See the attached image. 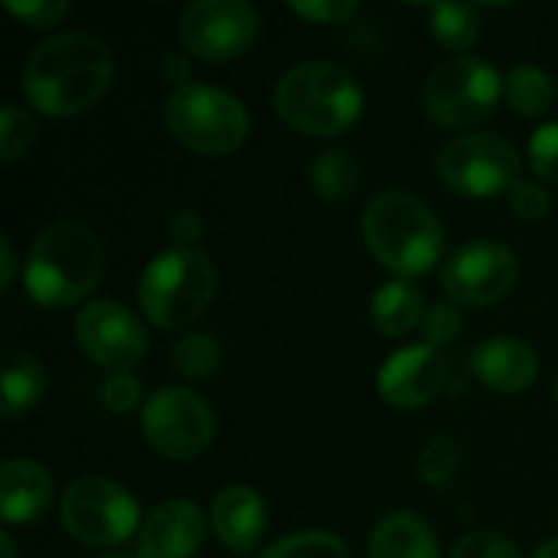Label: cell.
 <instances>
[{"instance_id": "obj_1", "label": "cell", "mask_w": 558, "mask_h": 558, "mask_svg": "<svg viewBox=\"0 0 558 558\" xmlns=\"http://www.w3.org/2000/svg\"><path fill=\"white\" fill-rule=\"evenodd\" d=\"M114 78L111 49L92 33L43 39L23 65V95L46 118H72L101 101Z\"/></svg>"}, {"instance_id": "obj_2", "label": "cell", "mask_w": 558, "mask_h": 558, "mask_svg": "<svg viewBox=\"0 0 558 558\" xmlns=\"http://www.w3.org/2000/svg\"><path fill=\"white\" fill-rule=\"evenodd\" d=\"M105 275V242L82 222L46 226L26 258V291L43 307H72Z\"/></svg>"}, {"instance_id": "obj_3", "label": "cell", "mask_w": 558, "mask_h": 558, "mask_svg": "<svg viewBox=\"0 0 558 558\" xmlns=\"http://www.w3.org/2000/svg\"><path fill=\"white\" fill-rule=\"evenodd\" d=\"M363 239L376 262L402 281L428 275L445 248V232L435 213L402 190L373 196L363 213Z\"/></svg>"}, {"instance_id": "obj_4", "label": "cell", "mask_w": 558, "mask_h": 558, "mask_svg": "<svg viewBox=\"0 0 558 558\" xmlns=\"http://www.w3.org/2000/svg\"><path fill=\"white\" fill-rule=\"evenodd\" d=\"M275 111L301 134L333 137L360 118L363 88L337 62H301L278 78Z\"/></svg>"}, {"instance_id": "obj_5", "label": "cell", "mask_w": 558, "mask_h": 558, "mask_svg": "<svg viewBox=\"0 0 558 558\" xmlns=\"http://www.w3.org/2000/svg\"><path fill=\"white\" fill-rule=\"evenodd\" d=\"M216 294V268L199 248H167L141 275L137 301L160 330L190 327L206 314Z\"/></svg>"}, {"instance_id": "obj_6", "label": "cell", "mask_w": 558, "mask_h": 558, "mask_svg": "<svg viewBox=\"0 0 558 558\" xmlns=\"http://www.w3.org/2000/svg\"><path fill=\"white\" fill-rule=\"evenodd\" d=\"M167 128L183 147L206 157H222L245 141L248 111L226 88L190 82L173 88L167 101Z\"/></svg>"}, {"instance_id": "obj_7", "label": "cell", "mask_w": 558, "mask_h": 558, "mask_svg": "<svg viewBox=\"0 0 558 558\" xmlns=\"http://www.w3.org/2000/svg\"><path fill=\"white\" fill-rule=\"evenodd\" d=\"M504 92L497 69L477 56H454L435 65L422 85V105L445 128H471L484 121Z\"/></svg>"}, {"instance_id": "obj_8", "label": "cell", "mask_w": 558, "mask_h": 558, "mask_svg": "<svg viewBox=\"0 0 558 558\" xmlns=\"http://www.w3.org/2000/svg\"><path fill=\"white\" fill-rule=\"evenodd\" d=\"M62 526L92 549L121 546L137 530V500L108 477L72 481L59 504Z\"/></svg>"}, {"instance_id": "obj_9", "label": "cell", "mask_w": 558, "mask_h": 558, "mask_svg": "<svg viewBox=\"0 0 558 558\" xmlns=\"http://www.w3.org/2000/svg\"><path fill=\"white\" fill-rule=\"evenodd\" d=\"M438 177L464 196H497L520 183V154L497 134H461L438 150Z\"/></svg>"}, {"instance_id": "obj_10", "label": "cell", "mask_w": 558, "mask_h": 558, "mask_svg": "<svg viewBox=\"0 0 558 558\" xmlns=\"http://www.w3.org/2000/svg\"><path fill=\"white\" fill-rule=\"evenodd\" d=\"M216 435L213 409L190 389L167 386L154 392L144 405V438L170 461L199 458Z\"/></svg>"}, {"instance_id": "obj_11", "label": "cell", "mask_w": 558, "mask_h": 558, "mask_svg": "<svg viewBox=\"0 0 558 558\" xmlns=\"http://www.w3.org/2000/svg\"><path fill=\"white\" fill-rule=\"evenodd\" d=\"M258 13L245 0H196L180 13V39L203 62H229L248 52Z\"/></svg>"}, {"instance_id": "obj_12", "label": "cell", "mask_w": 558, "mask_h": 558, "mask_svg": "<svg viewBox=\"0 0 558 558\" xmlns=\"http://www.w3.org/2000/svg\"><path fill=\"white\" fill-rule=\"evenodd\" d=\"M520 278V262L504 242H471L458 248L445 265V291L454 304L487 307L504 301Z\"/></svg>"}, {"instance_id": "obj_13", "label": "cell", "mask_w": 558, "mask_h": 558, "mask_svg": "<svg viewBox=\"0 0 558 558\" xmlns=\"http://www.w3.org/2000/svg\"><path fill=\"white\" fill-rule=\"evenodd\" d=\"M75 340L82 353L114 373H128L147 353V333L141 320L118 301H95L75 317Z\"/></svg>"}, {"instance_id": "obj_14", "label": "cell", "mask_w": 558, "mask_h": 558, "mask_svg": "<svg viewBox=\"0 0 558 558\" xmlns=\"http://www.w3.org/2000/svg\"><path fill=\"white\" fill-rule=\"evenodd\" d=\"M379 396L386 405L412 412L435 402L448 383V366L435 347H409L392 353L379 369Z\"/></svg>"}, {"instance_id": "obj_15", "label": "cell", "mask_w": 558, "mask_h": 558, "mask_svg": "<svg viewBox=\"0 0 558 558\" xmlns=\"http://www.w3.org/2000/svg\"><path fill=\"white\" fill-rule=\"evenodd\" d=\"M206 539V517L193 500L160 504L141 526L137 558H193Z\"/></svg>"}, {"instance_id": "obj_16", "label": "cell", "mask_w": 558, "mask_h": 558, "mask_svg": "<svg viewBox=\"0 0 558 558\" xmlns=\"http://www.w3.org/2000/svg\"><path fill=\"white\" fill-rule=\"evenodd\" d=\"M471 369L487 389H494L500 396H517L536 383L539 356L520 337H490L474 347Z\"/></svg>"}, {"instance_id": "obj_17", "label": "cell", "mask_w": 558, "mask_h": 558, "mask_svg": "<svg viewBox=\"0 0 558 558\" xmlns=\"http://www.w3.org/2000/svg\"><path fill=\"white\" fill-rule=\"evenodd\" d=\"M209 526H213L216 539L229 553L245 556L265 536L268 507H265V500H262L258 490L242 487V484H232V487H222L216 494V500L209 507Z\"/></svg>"}, {"instance_id": "obj_18", "label": "cell", "mask_w": 558, "mask_h": 558, "mask_svg": "<svg viewBox=\"0 0 558 558\" xmlns=\"http://www.w3.org/2000/svg\"><path fill=\"white\" fill-rule=\"evenodd\" d=\"M52 504V474L26 458H13L0 471V517L7 526L39 520Z\"/></svg>"}, {"instance_id": "obj_19", "label": "cell", "mask_w": 558, "mask_h": 558, "mask_svg": "<svg viewBox=\"0 0 558 558\" xmlns=\"http://www.w3.org/2000/svg\"><path fill=\"white\" fill-rule=\"evenodd\" d=\"M369 558H438V539L422 517L389 513L369 536Z\"/></svg>"}, {"instance_id": "obj_20", "label": "cell", "mask_w": 558, "mask_h": 558, "mask_svg": "<svg viewBox=\"0 0 558 558\" xmlns=\"http://www.w3.org/2000/svg\"><path fill=\"white\" fill-rule=\"evenodd\" d=\"M0 373H3V383H0L3 418L13 422V418H20L23 412H29L43 399L46 373H43L39 360L23 353V350H7L3 360H0Z\"/></svg>"}, {"instance_id": "obj_21", "label": "cell", "mask_w": 558, "mask_h": 558, "mask_svg": "<svg viewBox=\"0 0 558 558\" xmlns=\"http://www.w3.org/2000/svg\"><path fill=\"white\" fill-rule=\"evenodd\" d=\"M425 320V301L415 284L389 281L373 298V324L386 337H405Z\"/></svg>"}, {"instance_id": "obj_22", "label": "cell", "mask_w": 558, "mask_h": 558, "mask_svg": "<svg viewBox=\"0 0 558 558\" xmlns=\"http://www.w3.org/2000/svg\"><path fill=\"white\" fill-rule=\"evenodd\" d=\"M311 190L327 203H343L360 190V160L350 150H324L307 167Z\"/></svg>"}, {"instance_id": "obj_23", "label": "cell", "mask_w": 558, "mask_h": 558, "mask_svg": "<svg viewBox=\"0 0 558 558\" xmlns=\"http://www.w3.org/2000/svg\"><path fill=\"white\" fill-rule=\"evenodd\" d=\"M504 95L517 114L539 118L556 105V82L539 65H517L504 82Z\"/></svg>"}, {"instance_id": "obj_24", "label": "cell", "mask_w": 558, "mask_h": 558, "mask_svg": "<svg viewBox=\"0 0 558 558\" xmlns=\"http://www.w3.org/2000/svg\"><path fill=\"white\" fill-rule=\"evenodd\" d=\"M432 33L451 52L474 49L481 36V16L471 3H438L432 7Z\"/></svg>"}, {"instance_id": "obj_25", "label": "cell", "mask_w": 558, "mask_h": 558, "mask_svg": "<svg viewBox=\"0 0 558 558\" xmlns=\"http://www.w3.org/2000/svg\"><path fill=\"white\" fill-rule=\"evenodd\" d=\"M173 369L186 379H209L222 366V347L209 333H186L170 350Z\"/></svg>"}, {"instance_id": "obj_26", "label": "cell", "mask_w": 558, "mask_h": 558, "mask_svg": "<svg viewBox=\"0 0 558 558\" xmlns=\"http://www.w3.org/2000/svg\"><path fill=\"white\" fill-rule=\"evenodd\" d=\"M258 558H353L347 543L333 533H294L268 546Z\"/></svg>"}, {"instance_id": "obj_27", "label": "cell", "mask_w": 558, "mask_h": 558, "mask_svg": "<svg viewBox=\"0 0 558 558\" xmlns=\"http://www.w3.org/2000/svg\"><path fill=\"white\" fill-rule=\"evenodd\" d=\"M458 464H461V451H458V441L448 438V435H435L422 454H418V477L432 487H445L454 481L458 474Z\"/></svg>"}, {"instance_id": "obj_28", "label": "cell", "mask_w": 558, "mask_h": 558, "mask_svg": "<svg viewBox=\"0 0 558 558\" xmlns=\"http://www.w3.org/2000/svg\"><path fill=\"white\" fill-rule=\"evenodd\" d=\"M36 137V121L16 108V105H3L0 108V160L13 163Z\"/></svg>"}, {"instance_id": "obj_29", "label": "cell", "mask_w": 558, "mask_h": 558, "mask_svg": "<svg viewBox=\"0 0 558 558\" xmlns=\"http://www.w3.org/2000/svg\"><path fill=\"white\" fill-rule=\"evenodd\" d=\"M530 163L539 173V180L558 186V121L543 124L530 141Z\"/></svg>"}, {"instance_id": "obj_30", "label": "cell", "mask_w": 558, "mask_h": 558, "mask_svg": "<svg viewBox=\"0 0 558 558\" xmlns=\"http://www.w3.org/2000/svg\"><path fill=\"white\" fill-rule=\"evenodd\" d=\"M461 311H458V304H435V307H428L425 311V320H422V333H425V340H428V347H448V343H454L458 340V333H461Z\"/></svg>"}, {"instance_id": "obj_31", "label": "cell", "mask_w": 558, "mask_h": 558, "mask_svg": "<svg viewBox=\"0 0 558 558\" xmlns=\"http://www.w3.org/2000/svg\"><path fill=\"white\" fill-rule=\"evenodd\" d=\"M7 10L23 20L26 26L33 29H46V26H56L69 16V3L65 0H7Z\"/></svg>"}, {"instance_id": "obj_32", "label": "cell", "mask_w": 558, "mask_h": 558, "mask_svg": "<svg viewBox=\"0 0 558 558\" xmlns=\"http://www.w3.org/2000/svg\"><path fill=\"white\" fill-rule=\"evenodd\" d=\"M451 558H523V553L497 533H471L451 549Z\"/></svg>"}, {"instance_id": "obj_33", "label": "cell", "mask_w": 558, "mask_h": 558, "mask_svg": "<svg viewBox=\"0 0 558 558\" xmlns=\"http://www.w3.org/2000/svg\"><path fill=\"white\" fill-rule=\"evenodd\" d=\"M141 402V383L131 373H111L101 383V405L114 415H128Z\"/></svg>"}, {"instance_id": "obj_34", "label": "cell", "mask_w": 558, "mask_h": 558, "mask_svg": "<svg viewBox=\"0 0 558 558\" xmlns=\"http://www.w3.org/2000/svg\"><path fill=\"white\" fill-rule=\"evenodd\" d=\"M510 209L513 216L526 219V222H536L549 213V193L543 183H530V180H520L510 193Z\"/></svg>"}, {"instance_id": "obj_35", "label": "cell", "mask_w": 558, "mask_h": 558, "mask_svg": "<svg viewBox=\"0 0 558 558\" xmlns=\"http://www.w3.org/2000/svg\"><path fill=\"white\" fill-rule=\"evenodd\" d=\"M291 10L304 20H314L324 26H340L356 13V3L353 0H314V3L298 0V3H291Z\"/></svg>"}, {"instance_id": "obj_36", "label": "cell", "mask_w": 558, "mask_h": 558, "mask_svg": "<svg viewBox=\"0 0 558 558\" xmlns=\"http://www.w3.org/2000/svg\"><path fill=\"white\" fill-rule=\"evenodd\" d=\"M170 235L180 248H193V242L203 235V216L196 209H180L170 219Z\"/></svg>"}, {"instance_id": "obj_37", "label": "cell", "mask_w": 558, "mask_h": 558, "mask_svg": "<svg viewBox=\"0 0 558 558\" xmlns=\"http://www.w3.org/2000/svg\"><path fill=\"white\" fill-rule=\"evenodd\" d=\"M160 75H163L170 85H177V88L190 85V82H186V75H190L186 56H183V52H167V56L160 59Z\"/></svg>"}, {"instance_id": "obj_38", "label": "cell", "mask_w": 558, "mask_h": 558, "mask_svg": "<svg viewBox=\"0 0 558 558\" xmlns=\"http://www.w3.org/2000/svg\"><path fill=\"white\" fill-rule=\"evenodd\" d=\"M13 275H16V252H13V242L3 235L0 239V284H3V291L13 284Z\"/></svg>"}, {"instance_id": "obj_39", "label": "cell", "mask_w": 558, "mask_h": 558, "mask_svg": "<svg viewBox=\"0 0 558 558\" xmlns=\"http://www.w3.org/2000/svg\"><path fill=\"white\" fill-rule=\"evenodd\" d=\"M0 556H3V558H16V546H13L10 533H0Z\"/></svg>"}, {"instance_id": "obj_40", "label": "cell", "mask_w": 558, "mask_h": 558, "mask_svg": "<svg viewBox=\"0 0 558 558\" xmlns=\"http://www.w3.org/2000/svg\"><path fill=\"white\" fill-rule=\"evenodd\" d=\"M536 558H558V539L543 543V546H539V553H536Z\"/></svg>"}, {"instance_id": "obj_41", "label": "cell", "mask_w": 558, "mask_h": 558, "mask_svg": "<svg viewBox=\"0 0 558 558\" xmlns=\"http://www.w3.org/2000/svg\"><path fill=\"white\" fill-rule=\"evenodd\" d=\"M105 558H124V556H105Z\"/></svg>"}, {"instance_id": "obj_42", "label": "cell", "mask_w": 558, "mask_h": 558, "mask_svg": "<svg viewBox=\"0 0 558 558\" xmlns=\"http://www.w3.org/2000/svg\"><path fill=\"white\" fill-rule=\"evenodd\" d=\"M556 399H558V383H556Z\"/></svg>"}]
</instances>
